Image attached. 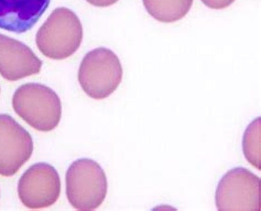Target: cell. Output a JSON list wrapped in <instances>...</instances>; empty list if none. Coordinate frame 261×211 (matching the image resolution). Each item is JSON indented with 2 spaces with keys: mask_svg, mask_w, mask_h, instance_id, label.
I'll return each instance as SVG.
<instances>
[{
  "mask_svg": "<svg viewBox=\"0 0 261 211\" xmlns=\"http://www.w3.org/2000/svg\"><path fill=\"white\" fill-rule=\"evenodd\" d=\"M83 40V27L71 9L57 8L37 32L39 51L52 60H64L79 50Z\"/></svg>",
  "mask_w": 261,
  "mask_h": 211,
  "instance_id": "1",
  "label": "cell"
},
{
  "mask_svg": "<svg viewBox=\"0 0 261 211\" xmlns=\"http://www.w3.org/2000/svg\"><path fill=\"white\" fill-rule=\"evenodd\" d=\"M12 107L27 124L39 132H51L60 124L62 103L59 95L49 86L27 83L17 88Z\"/></svg>",
  "mask_w": 261,
  "mask_h": 211,
  "instance_id": "2",
  "label": "cell"
},
{
  "mask_svg": "<svg viewBox=\"0 0 261 211\" xmlns=\"http://www.w3.org/2000/svg\"><path fill=\"white\" fill-rule=\"evenodd\" d=\"M122 74V65L116 53L107 48H97L82 60L79 82L89 98L104 100L118 88Z\"/></svg>",
  "mask_w": 261,
  "mask_h": 211,
  "instance_id": "3",
  "label": "cell"
},
{
  "mask_svg": "<svg viewBox=\"0 0 261 211\" xmlns=\"http://www.w3.org/2000/svg\"><path fill=\"white\" fill-rule=\"evenodd\" d=\"M65 182L67 199L76 210H95L106 198V174L93 159L75 160L67 169Z\"/></svg>",
  "mask_w": 261,
  "mask_h": 211,
  "instance_id": "4",
  "label": "cell"
},
{
  "mask_svg": "<svg viewBox=\"0 0 261 211\" xmlns=\"http://www.w3.org/2000/svg\"><path fill=\"white\" fill-rule=\"evenodd\" d=\"M261 180L250 170L238 167L218 182L215 202L219 211H260Z\"/></svg>",
  "mask_w": 261,
  "mask_h": 211,
  "instance_id": "5",
  "label": "cell"
},
{
  "mask_svg": "<svg viewBox=\"0 0 261 211\" xmlns=\"http://www.w3.org/2000/svg\"><path fill=\"white\" fill-rule=\"evenodd\" d=\"M61 194V179L57 169L38 162L25 170L18 183V196L29 209H43L54 205Z\"/></svg>",
  "mask_w": 261,
  "mask_h": 211,
  "instance_id": "6",
  "label": "cell"
},
{
  "mask_svg": "<svg viewBox=\"0 0 261 211\" xmlns=\"http://www.w3.org/2000/svg\"><path fill=\"white\" fill-rule=\"evenodd\" d=\"M33 153L30 133L10 115L0 114V175L11 177Z\"/></svg>",
  "mask_w": 261,
  "mask_h": 211,
  "instance_id": "7",
  "label": "cell"
},
{
  "mask_svg": "<svg viewBox=\"0 0 261 211\" xmlns=\"http://www.w3.org/2000/svg\"><path fill=\"white\" fill-rule=\"evenodd\" d=\"M41 61L30 48L18 40L0 35V74L8 81H18L39 74Z\"/></svg>",
  "mask_w": 261,
  "mask_h": 211,
  "instance_id": "8",
  "label": "cell"
},
{
  "mask_svg": "<svg viewBox=\"0 0 261 211\" xmlns=\"http://www.w3.org/2000/svg\"><path fill=\"white\" fill-rule=\"evenodd\" d=\"M51 0H0V29L24 33L43 16Z\"/></svg>",
  "mask_w": 261,
  "mask_h": 211,
  "instance_id": "9",
  "label": "cell"
},
{
  "mask_svg": "<svg viewBox=\"0 0 261 211\" xmlns=\"http://www.w3.org/2000/svg\"><path fill=\"white\" fill-rule=\"evenodd\" d=\"M149 15L164 24L178 21L188 15L193 0H142Z\"/></svg>",
  "mask_w": 261,
  "mask_h": 211,
  "instance_id": "10",
  "label": "cell"
},
{
  "mask_svg": "<svg viewBox=\"0 0 261 211\" xmlns=\"http://www.w3.org/2000/svg\"><path fill=\"white\" fill-rule=\"evenodd\" d=\"M260 136H261V120H253L247 127L243 138V151L245 157L258 170L261 169L260 156Z\"/></svg>",
  "mask_w": 261,
  "mask_h": 211,
  "instance_id": "11",
  "label": "cell"
},
{
  "mask_svg": "<svg viewBox=\"0 0 261 211\" xmlns=\"http://www.w3.org/2000/svg\"><path fill=\"white\" fill-rule=\"evenodd\" d=\"M202 3L211 9H225L235 3V0H202Z\"/></svg>",
  "mask_w": 261,
  "mask_h": 211,
  "instance_id": "12",
  "label": "cell"
},
{
  "mask_svg": "<svg viewBox=\"0 0 261 211\" xmlns=\"http://www.w3.org/2000/svg\"><path fill=\"white\" fill-rule=\"evenodd\" d=\"M86 2L92 6L99 7V8H106V7L115 5L118 0H86Z\"/></svg>",
  "mask_w": 261,
  "mask_h": 211,
  "instance_id": "13",
  "label": "cell"
}]
</instances>
